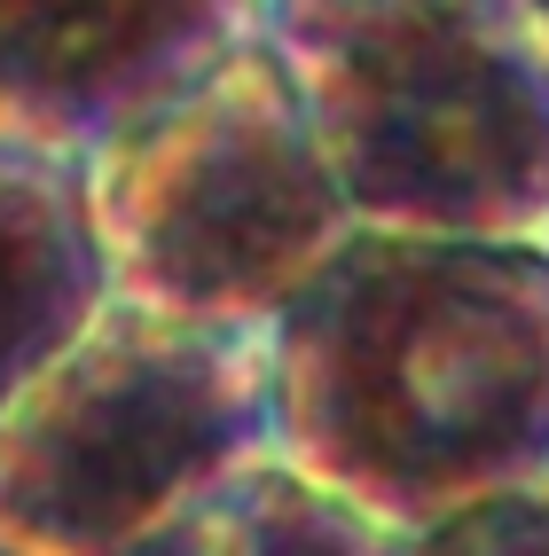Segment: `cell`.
<instances>
[{
    "label": "cell",
    "instance_id": "obj_1",
    "mask_svg": "<svg viewBox=\"0 0 549 556\" xmlns=\"http://www.w3.org/2000/svg\"><path fill=\"white\" fill-rule=\"evenodd\" d=\"M267 447L400 541L549 486V251L353 228L267 321Z\"/></svg>",
    "mask_w": 549,
    "mask_h": 556
},
{
    "label": "cell",
    "instance_id": "obj_2",
    "mask_svg": "<svg viewBox=\"0 0 549 556\" xmlns=\"http://www.w3.org/2000/svg\"><path fill=\"white\" fill-rule=\"evenodd\" d=\"M353 228L549 236V63L502 0H260Z\"/></svg>",
    "mask_w": 549,
    "mask_h": 556
},
{
    "label": "cell",
    "instance_id": "obj_3",
    "mask_svg": "<svg viewBox=\"0 0 549 556\" xmlns=\"http://www.w3.org/2000/svg\"><path fill=\"white\" fill-rule=\"evenodd\" d=\"M87 189L110 306L165 321L267 329L275 306L353 236L299 87L260 24L204 79L87 150Z\"/></svg>",
    "mask_w": 549,
    "mask_h": 556
},
{
    "label": "cell",
    "instance_id": "obj_4",
    "mask_svg": "<svg viewBox=\"0 0 549 556\" xmlns=\"http://www.w3.org/2000/svg\"><path fill=\"white\" fill-rule=\"evenodd\" d=\"M267 447V329L102 306L0 407V548L118 556Z\"/></svg>",
    "mask_w": 549,
    "mask_h": 556
},
{
    "label": "cell",
    "instance_id": "obj_5",
    "mask_svg": "<svg viewBox=\"0 0 549 556\" xmlns=\"http://www.w3.org/2000/svg\"><path fill=\"white\" fill-rule=\"evenodd\" d=\"M260 24V0H0V134L102 150Z\"/></svg>",
    "mask_w": 549,
    "mask_h": 556
},
{
    "label": "cell",
    "instance_id": "obj_6",
    "mask_svg": "<svg viewBox=\"0 0 549 556\" xmlns=\"http://www.w3.org/2000/svg\"><path fill=\"white\" fill-rule=\"evenodd\" d=\"M110 306L79 150L0 134V407Z\"/></svg>",
    "mask_w": 549,
    "mask_h": 556
},
{
    "label": "cell",
    "instance_id": "obj_7",
    "mask_svg": "<svg viewBox=\"0 0 549 556\" xmlns=\"http://www.w3.org/2000/svg\"><path fill=\"white\" fill-rule=\"evenodd\" d=\"M118 556H400V533L346 494L314 486L283 455H260L173 502Z\"/></svg>",
    "mask_w": 549,
    "mask_h": 556
},
{
    "label": "cell",
    "instance_id": "obj_8",
    "mask_svg": "<svg viewBox=\"0 0 549 556\" xmlns=\"http://www.w3.org/2000/svg\"><path fill=\"white\" fill-rule=\"evenodd\" d=\"M400 556H549V486H519V494H487L439 526L409 533Z\"/></svg>",
    "mask_w": 549,
    "mask_h": 556
},
{
    "label": "cell",
    "instance_id": "obj_9",
    "mask_svg": "<svg viewBox=\"0 0 549 556\" xmlns=\"http://www.w3.org/2000/svg\"><path fill=\"white\" fill-rule=\"evenodd\" d=\"M502 9H510V24L541 48V63H549V0H502Z\"/></svg>",
    "mask_w": 549,
    "mask_h": 556
},
{
    "label": "cell",
    "instance_id": "obj_10",
    "mask_svg": "<svg viewBox=\"0 0 549 556\" xmlns=\"http://www.w3.org/2000/svg\"><path fill=\"white\" fill-rule=\"evenodd\" d=\"M541 251H549V236H541Z\"/></svg>",
    "mask_w": 549,
    "mask_h": 556
},
{
    "label": "cell",
    "instance_id": "obj_11",
    "mask_svg": "<svg viewBox=\"0 0 549 556\" xmlns=\"http://www.w3.org/2000/svg\"><path fill=\"white\" fill-rule=\"evenodd\" d=\"M0 556H9V548H0Z\"/></svg>",
    "mask_w": 549,
    "mask_h": 556
}]
</instances>
